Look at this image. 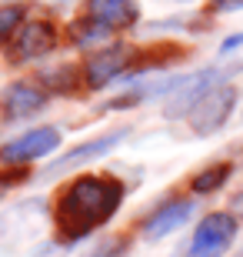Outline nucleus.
<instances>
[{"label": "nucleus", "mask_w": 243, "mask_h": 257, "mask_svg": "<svg viewBox=\"0 0 243 257\" xmlns=\"http://www.w3.org/2000/svg\"><path fill=\"white\" fill-rule=\"evenodd\" d=\"M123 204V184L110 174H80L57 194L54 224L60 244H77L100 230Z\"/></svg>", "instance_id": "obj_1"}, {"label": "nucleus", "mask_w": 243, "mask_h": 257, "mask_svg": "<svg viewBox=\"0 0 243 257\" xmlns=\"http://www.w3.org/2000/svg\"><path fill=\"white\" fill-rule=\"evenodd\" d=\"M236 230H240V217L236 214L213 210V214H206L196 224L193 237H190V247L183 257H223L230 250V244L236 240Z\"/></svg>", "instance_id": "obj_2"}, {"label": "nucleus", "mask_w": 243, "mask_h": 257, "mask_svg": "<svg viewBox=\"0 0 243 257\" xmlns=\"http://www.w3.org/2000/svg\"><path fill=\"white\" fill-rule=\"evenodd\" d=\"M236 107V87L233 84H216L213 90H206L200 100L187 110V124L196 137H210L230 120Z\"/></svg>", "instance_id": "obj_3"}, {"label": "nucleus", "mask_w": 243, "mask_h": 257, "mask_svg": "<svg viewBox=\"0 0 243 257\" xmlns=\"http://www.w3.org/2000/svg\"><path fill=\"white\" fill-rule=\"evenodd\" d=\"M60 147V131L57 127H34V131L20 134L14 141H7L0 147V164L7 167H24L30 161H40Z\"/></svg>", "instance_id": "obj_4"}, {"label": "nucleus", "mask_w": 243, "mask_h": 257, "mask_svg": "<svg viewBox=\"0 0 243 257\" xmlns=\"http://www.w3.org/2000/svg\"><path fill=\"white\" fill-rule=\"evenodd\" d=\"M130 57H133V50L127 47V44H110V47L90 54L87 64H84L87 87H90V90H103L107 84H113V80L130 67Z\"/></svg>", "instance_id": "obj_5"}, {"label": "nucleus", "mask_w": 243, "mask_h": 257, "mask_svg": "<svg viewBox=\"0 0 243 257\" xmlns=\"http://www.w3.org/2000/svg\"><path fill=\"white\" fill-rule=\"evenodd\" d=\"M57 44V30L47 20H27L17 30V37L10 40V60L24 64V60H37L44 54H50Z\"/></svg>", "instance_id": "obj_6"}, {"label": "nucleus", "mask_w": 243, "mask_h": 257, "mask_svg": "<svg viewBox=\"0 0 243 257\" xmlns=\"http://www.w3.org/2000/svg\"><path fill=\"white\" fill-rule=\"evenodd\" d=\"M47 90H40L34 84H24V80H14V84L4 87L0 94V110L7 120H24V117H34L47 107Z\"/></svg>", "instance_id": "obj_7"}, {"label": "nucleus", "mask_w": 243, "mask_h": 257, "mask_svg": "<svg viewBox=\"0 0 243 257\" xmlns=\"http://www.w3.org/2000/svg\"><path fill=\"white\" fill-rule=\"evenodd\" d=\"M190 214H193V200H190V197H170V200H163V204H160V207L143 220V237H147V240L167 237V234H173V230H180L183 224H187Z\"/></svg>", "instance_id": "obj_8"}, {"label": "nucleus", "mask_w": 243, "mask_h": 257, "mask_svg": "<svg viewBox=\"0 0 243 257\" xmlns=\"http://www.w3.org/2000/svg\"><path fill=\"white\" fill-rule=\"evenodd\" d=\"M127 137V131H110V134H103V137H94V141H84L80 147H74V151H67L60 161H54L47 167V177H57V174H67V171H74V167H80V164L87 161H97V157H103V154H110L117 144Z\"/></svg>", "instance_id": "obj_9"}, {"label": "nucleus", "mask_w": 243, "mask_h": 257, "mask_svg": "<svg viewBox=\"0 0 243 257\" xmlns=\"http://www.w3.org/2000/svg\"><path fill=\"white\" fill-rule=\"evenodd\" d=\"M84 17L97 20L107 30H127L140 20V4L137 0H87Z\"/></svg>", "instance_id": "obj_10"}, {"label": "nucleus", "mask_w": 243, "mask_h": 257, "mask_svg": "<svg viewBox=\"0 0 243 257\" xmlns=\"http://www.w3.org/2000/svg\"><path fill=\"white\" fill-rule=\"evenodd\" d=\"M230 174H233V164H213V167H203L200 174H193L190 191L193 194H216L226 181H230Z\"/></svg>", "instance_id": "obj_11"}, {"label": "nucleus", "mask_w": 243, "mask_h": 257, "mask_svg": "<svg viewBox=\"0 0 243 257\" xmlns=\"http://www.w3.org/2000/svg\"><path fill=\"white\" fill-rule=\"evenodd\" d=\"M113 30H107V27H100L97 20H90V17H80V20H74V27H70V37H74V44H80V47H90V44H100L103 37H110Z\"/></svg>", "instance_id": "obj_12"}, {"label": "nucleus", "mask_w": 243, "mask_h": 257, "mask_svg": "<svg viewBox=\"0 0 243 257\" xmlns=\"http://www.w3.org/2000/svg\"><path fill=\"white\" fill-rule=\"evenodd\" d=\"M24 24H27V20H24V7H20V4L0 7V47L17 37V30L24 27Z\"/></svg>", "instance_id": "obj_13"}, {"label": "nucleus", "mask_w": 243, "mask_h": 257, "mask_svg": "<svg viewBox=\"0 0 243 257\" xmlns=\"http://www.w3.org/2000/svg\"><path fill=\"white\" fill-rule=\"evenodd\" d=\"M127 250H130V240L123 237V234H110V237L97 240L84 257H127Z\"/></svg>", "instance_id": "obj_14"}, {"label": "nucleus", "mask_w": 243, "mask_h": 257, "mask_svg": "<svg viewBox=\"0 0 243 257\" xmlns=\"http://www.w3.org/2000/svg\"><path fill=\"white\" fill-rule=\"evenodd\" d=\"M44 84L54 90V94H74L77 87V70L74 67H54L44 74Z\"/></svg>", "instance_id": "obj_15"}, {"label": "nucleus", "mask_w": 243, "mask_h": 257, "mask_svg": "<svg viewBox=\"0 0 243 257\" xmlns=\"http://www.w3.org/2000/svg\"><path fill=\"white\" fill-rule=\"evenodd\" d=\"M24 177H27V171H24V167H14V171H4V174H0V197H4V194H7L10 187H14V184H20Z\"/></svg>", "instance_id": "obj_16"}, {"label": "nucleus", "mask_w": 243, "mask_h": 257, "mask_svg": "<svg viewBox=\"0 0 243 257\" xmlns=\"http://www.w3.org/2000/svg\"><path fill=\"white\" fill-rule=\"evenodd\" d=\"M213 14H230V10H243V0H210Z\"/></svg>", "instance_id": "obj_17"}, {"label": "nucleus", "mask_w": 243, "mask_h": 257, "mask_svg": "<svg viewBox=\"0 0 243 257\" xmlns=\"http://www.w3.org/2000/svg\"><path fill=\"white\" fill-rule=\"evenodd\" d=\"M230 207H233L236 217H243V191H240V194H233V204H230Z\"/></svg>", "instance_id": "obj_18"}, {"label": "nucleus", "mask_w": 243, "mask_h": 257, "mask_svg": "<svg viewBox=\"0 0 243 257\" xmlns=\"http://www.w3.org/2000/svg\"><path fill=\"white\" fill-rule=\"evenodd\" d=\"M183 4H187V0H183Z\"/></svg>", "instance_id": "obj_19"}, {"label": "nucleus", "mask_w": 243, "mask_h": 257, "mask_svg": "<svg viewBox=\"0 0 243 257\" xmlns=\"http://www.w3.org/2000/svg\"><path fill=\"white\" fill-rule=\"evenodd\" d=\"M240 257H243V254H240Z\"/></svg>", "instance_id": "obj_20"}]
</instances>
